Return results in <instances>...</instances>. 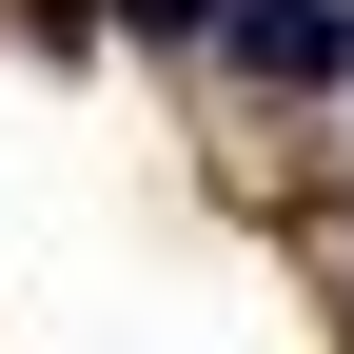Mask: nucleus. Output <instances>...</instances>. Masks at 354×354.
I'll return each instance as SVG.
<instances>
[{
  "label": "nucleus",
  "mask_w": 354,
  "mask_h": 354,
  "mask_svg": "<svg viewBox=\"0 0 354 354\" xmlns=\"http://www.w3.org/2000/svg\"><path fill=\"white\" fill-rule=\"evenodd\" d=\"M216 39H236L256 79H335L354 59V0H216Z\"/></svg>",
  "instance_id": "1"
},
{
  "label": "nucleus",
  "mask_w": 354,
  "mask_h": 354,
  "mask_svg": "<svg viewBox=\"0 0 354 354\" xmlns=\"http://www.w3.org/2000/svg\"><path fill=\"white\" fill-rule=\"evenodd\" d=\"M138 20H216V0H138Z\"/></svg>",
  "instance_id": "2"
}]
</instances>
